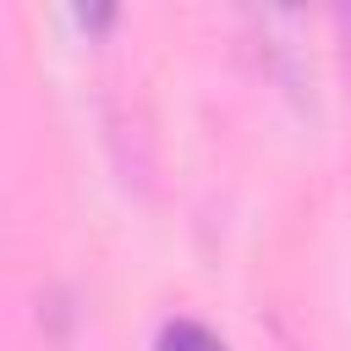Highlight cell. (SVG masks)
Returning a JSON list of instances; mask_svg holds the SVG:
<instances>
[{
	"instance_id": "cell-1",
	"label": "cell",
	"mask_w": 351,
	"mask_h": 351,
	"mask_svg": "<svg viewBox=\"0 0 351 351\" xmlns=\"http://www.w3.org/2000/svg\"><path fill=\"white\" fill-rule=\"evenodd\" d=\"M154 351H225V340L197 318H170L154 340Z\"/></svg>"
}]
</instances>
